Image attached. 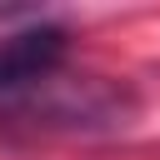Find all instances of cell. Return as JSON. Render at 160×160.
Segmentation results:
<instances>
[{"label":"cell","instance_id":"1","mask_svg":"<svg viewBox=\"0 0 160 160\" xmlns=\"http://www.w3.org/2000/svg\"><path fill=\"white\" fill-rule=\"evenodd\" d=\"M65 50H70V35L60 25H45V20L5 35L0 40V100L25 95L35 85H50L60 60H65Z\"/></svg>","mask_w":160,"mask_h":160}]
</instances>
